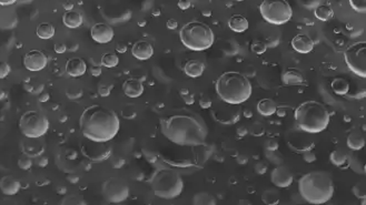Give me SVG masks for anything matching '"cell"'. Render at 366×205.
<instances>
[{
	"label": "cell",
	"mask_w": 366,
	"mask_h": 205,
	"mask_svg": "<svg viewBox=\"0 0 366 205\" xmlns=\"http://www.w3.org/2000/svg\"><path fill=\"white\" fill-rule=\"evenodd\" d=\"M300 197L314 205L328 203L334 196V183L328 172L313 171L305 174L298 182Z\"/></svg>",
	"instance_id": "277c9868"
},
{
	"label": "cell",
	"mask_w": 366,
	"mask_h": 205,
	"mask_svg": "<svg viewBox=\"0 0 366 205\" xmlns=\"http://www.w3.org/2000/svg\"><path fill=\"white\" fill-rule=\"evenodd\" d=\"M10 66L7 62L4 61H0V79L6 78L9 72H10Z\"/></svg>",
	"instance_id": "d590c367"
},
{
	"label": "cell",
	"mask_w": 366,
	"mask_h": 205,
	"mask_svg": "<svg viewBox=\"0 0 366 205\" xmlns=\"http://www.w3.org/2000/svg\"><path fill=\"white\" fill-rule=\"evenodd\" d=\"M144 84L140 81V80L135 79V78H130L127 79L125 82L122 83V91L124 93L126 94L127 97H130L132 99H136L138 97H140L142 93H144Z\"/></svg>",
	"instance_id": "d6986e66"
},
{
	"label": "cell",
	"mask_w": 366,
	"mask_h": 205,
	"mask_svg": "<svg viewBox=\"0 0 366 205\" xmlns=\"http://www.w3.org/2000/svg\"><path fill=\"white\" fill-rule=\"evenodd\" d=\"M330 88H332L333 92L338 96H345L350 91V83L344 78H335L333 81L330 82Z\"/></svg>",
	"instance_id": "83f0119b"
},
{
	"label": "cell",
	"mask_w": 366,
	"mask_h": 205,
	"mask_svg": "<svg viewBox=\"0 0 366 205\" xmlns=\"http://www.w3.org/2000/svg\"><path fill=\"white\" fill-rule=\"evenodd\" d=\"M276 110H278V104L274 101V100L265 98L262 99L260 101L257 103V111L260 114L262 117L268 118L272 117L273 114L276 113Z\"/></svg>",
	"instance_id": "603a6c76"
},
{
	"label": "cell",
	"mask_w": 366,
	"mask_h": 205,
	"mask_svg": "<svg viewBox=\"0 0 366 205\" xmlns=\"http://www.w3.org/2000/svg\"><path fill=\"white\" fill-rule=\"evenodd\" d=\"M350 4L355 11L360 13L366 12V0H350Z\"/></svg>",
	"instance_id": "836d02e7"
},
{
	"label": "cell",
	"mask_w": 366,
	"mask_h": 205,
	"mask_svg": "<svg viewBox=\"0 0 366 205\" xmlns=\"http://www.w3.org/2000/svg\"><path fill=\"white\" fill-rule=\"evenodd\" d=\"M116 50L120 53L126 52L127 51V44L125 42H118L117 46H116Z\"/></svg>",
	"instance_id": "7bdbcfd3"
},
{
	"label": "cell",
	"mask_w": 366,
	"mask_h": 205,
	"mask_svg": "<svg viewBox=\"0 0 366 205\" xmlns=\"http://www.w3.org/2000/svg\"><path fill=\"white\" fill-rule=\"evenodd\" d=\"M16 1L17 0H0V4L2 6H9V4H12Z\"/></svg>",
	"instance_id": "bcb514c9"
},
{
	"label": "cell",
	"mask_w": 366,
	"mask_h": 205,
	"mask_svg": "<svg viewBox=\"0 0 366 205\" xmlns=\"http://www.w3.org/2000/svg\"><path fill=\"white\" fill-rule=\"evenodd\" d=\"M303 159H304L305 161L308 162V163H312V162H314L315 160H316V156L314 154V152L306 151V152L303 154Z\"/></svg>",
	"instance_id": "ab89813d"
},
{
	"label": "cell",
	"mask_w": 366,
	"mask_h": 205,
	"mask_svg": "<svg viewBox=\"0 0 366 205\" xmlns=\"http://www.w3.org/2000/svg\"><path fill=\"white\" fill-rule=\"evenodd\" d=\"M166 26H167V28H168V29L174 30V29H176V28H177L178 23H177V21H176L175 19H170V20H168V21L166 22Z\"/></svg>",
	"instance_id": "f6af8a7d"
},
{
	"label": "cell",
	"mask_w": 366,
	"mask_h": 205,
	"mask_svg": "<svg viewBox=\"0 0 366 205\" xmlns=\"http://www.w3.org/2000/svg\"><path fill=\"white\" fill-rule=\"evenodd\" d=\"M250 49H252V51L256 54H263L266 52L267 47L263 41H260V40H255V41L252 42Z\"/></svg>",
	"instance_id": "d6a6232c"
},
{
	"label": "cell",
	"mask_w": 366,
	"mask_h": 205,
	"mask_svg": "<svg viewBox=\"0 0 366 205\" xmlns=\"http://www.w3.org/2000/svg\"><path fill=\"white\" fill-rule=\"evenodd\" d=\"M19 190H20V183L12 176H4L0 179V191L4 196H16Z\"/></svg>",
	"instance_id": "ffe728a7"
},
{
	"label": "cell",
	"mask_w": 366,
	"mask_h": 205,
	"mask_svg": "<svg viewBox=\"0 0 366 205\" xmlns=\"http://www.w3.org/2000/svg\"><path fill=\"white\" fill-rule=\"evenodd\" d=\"M262 199H263V202L266 204H278L280 202V198L274 191L264 192Z\"/></svg>",
	"instance_id": "1f68e13d"
},
{
	"label": "cell",
	"mask_w": 366,
	"mask_h": 205,
	"mask_svg": "<svg viewBox=\"0 0 366 205\" xmlns=\"http://www.w3.org/2000/svg\"><path fill=\"white\" fill-rule=\"evenodd\" d=\"M48 63V58L40 50H30L24 58V66L29 71L37 72L44 69Z\"/></svg>",
	"instance_id": "7c38bea8"
},
{
	"label": "cell",
	"mask_w": 366,
	"mask_h": 205,
	"mask_svg": "<svg viewBox=\"0 0 366 205\" xmlns=\"http://www.w3.org/2000/svg\"><path fill=\"white\" fill-rule=\"evenodd\" d=\"M87 70V64L82 58H72L66 63V72L70 77H80Z\"/></svg>",
	"instance_id": "44dd1931"
},
{
	"label": "cell",
	"mask_w": 366,
	"mask_h": 205,
	"mask_svg": "<svg viewBox=\"0 0 366 205\" xmlns=\"http://www.w3.org/2000/svg\"><path fill=\"white\" fill-rule=\"evenodd\" d=\"M72 7H74V3L72 1H67L65 4H64V8H65L67 11H69V10H72Z\"/></svg>",
	"instance_id": "c3c4849f"
},
{
	"label": "cell",
	"mask_w": 366,
	"mask_h": 205,
	"mask_svg": "<svg viewBox=\"0 0 366 205\" xmlns=\"http://www.w3.org/2000/svg\"><path fill=\"white\" fill-rule=\"evenodd\" d=\"M18 166L22 170H28L32 167V161L29 159H22V160H19Z\"/></svg>",
	"instance_id": "74e56055"
},
{
	"label": "cell",
	"mask_w": 366,
	"mask_h": 205,
	"mask_svg": "<svg viewBox=\"0 0 366 205\" xmlns=\"http://www.w3.org/2000/svg\"><path fill=\"white\" fill-rule=\"evenodd\" d=\"M150 186L156 197L172 200L176 199L182 194L184 189L182 177L174 170H157L152 178Z\"/></svg>",
	"instance_id": "52a82bcc"
},
{
	"label": "cell",
	"mask_w": 366,
	"mask_h": 205,
	"mask_svg": "<svg viewBox=\"0 0 366 205\" xmlns=\"http://www.w3.org/2000/svg\"><path fill=\"white\" fill-rule=\"evenodd\" d=\"M205 71V64L200 60L190 59L185 63L184 72L190 78H198Z\"/></svg>",
	"instance_id": "7402d4cb"
},
{
	"label": "cell",
	"mask_w": 366,
	"mask_h": 205,
	"mask_svg": "<svg viewBox=\"0 0 366 205\" xmlns=\"http://www.w3.org/2000/svg\"><path fill=\"white\" fill-rule=\"evenodd\" d=\"M330 160L334 166L340 168L342 170L348 169L350 166V158L346 153L338 151V150H335L330 156Z\"/></svg>",
	"instance_id": "4316f807"
},
{
	"label": "cell",
	"mask_w": 366,
	"mask_h": 205,
	"mask_svg": "<svg viewBox=\"0 0 366 205\" xmlns=\"http://www.w3.org/2000/svg\"><path fill=\"white\" fill-rule=\"evenodd\" d=\"M215 90L220 100L238 106L252 97L253 87L245 74L237 71H227L216 80Z\"/></svg>",
	"instance_id": "3957f363"
},
{
	"label": "cell",
	"mask_w": 366,
	"mask_h": 205,
	"mask_svg": "<svg viewBox=\"0 0 366 205\" xmlns=\"http://www.w3.org/2000/svg\"><path fill=\"white\" fill-rule=\"evenodd\" d=\"M294 118L298 128L310 134L323 132L330 122L328 110L323 103L315 100H308L300 103L295 109Z\"/></svg>",
	"instance_id": "5b68a950"
},
{
	"label": "cell",
	"mask_w": 366,
	"mask_h": 205,
	"mask_svg": "<svg viewBox=\"0 0 366 205\" xmlns=\"http://www.w3.org/2000/svg\"><path fill=\"white\" fill-rule=\"evenodd\" d=\"M366 43L365 41L356 42L348 47L344 52L345 62L348 69L356 76L360 78H366Z\"/></svg>",
	"instance_id": "30bf717a"
},
{
	"label": "cell",
	"mask_w": 366,
	"mask_h": 205,
	"mask_svg": "<svg viewBox=\"0 0 366 205\" xmlns=\"http://www.w3.org/2000/svg\"><path fill=\"white\" fill-rule=\"evenodd\" d=\"M132 56L138 60H148L154 56V47L146 40H140L132 48Z\"/></svg>",
	"instance_id": "e0dca14e"
},
{
	"label": "cell",
	"mask_w": 366,
	"mask_h": 205,
	"mask_svg": "<svg viewBox=\"0 0 366 205\" xmlns=\"http://www.w3.org/2000/svg\"><path fill=\"white\" fill-rule=\"evenodd\" d=\"M180 41L192 51H204L210 49L215 41V34L205 22L190 21L180 29Z\"/></svg>",
	"instance_id": "8992f818"
},
{
	"label": "cell",
	"mask_w": 366,
	"mask_h": 205,
	"mask_svg": "<svg viewBox=\"0 0 366 205\" xmlns=\"http://www.w3.org/2000/svg\"><path fill=\"white\" fill-rule=\"evenodd\" d=\"M66 51V46L64 43H56L55 44V52L56 53H64Z\"/></svg>",
	"instance_id": "ee69618b"
},
{
	"label": "cell",
	"mask_w": 366,
	"mask_h": 205,
	"mask_svg": "<svg viewBox=\"0 0 366 205\" xmlns=\"http://www.w3.org/2000/svg\"><path fill=\"white\" fill-rule=\"evenodd\" d=\"M62 22L68 28L76 29V28L80 27L82 24V16L77 11L69 10V11H66L65 13H64Z\"/></svg>",
	"instance_id": "cb8c5ba5"
},
{
	"label": "cell",
	"mask_w": 366,
	"mask_h": 205,
	"mask_svg": "<svg viewBox=\"0 0 366 205\" xmlns=\"http://www.w3.org/2000/svg\"><path fill=\"white\" fill-rule=\"evenodd\" d=\"M250 133L255 137H260L264 134V128L260 126V124H255V126L252 128Z\"/></svg>",
	"instance_id": "8d00e7d4"
},
{
	"label": "cell",
	"mask_w": 366,
	"mask_h": 205,
	"mask_svg": "<svg viewBox=\"0 0 366 205\" xmlns=\"http://www.w3.org/2000/svg\"><path fill=\"white\" fill-rule=\"evenodd\" d=\"M190 7V0H180L178 1V8L182 10H186Z\"/></svg>",
	"instance_id": "b9f144b4"
},
{
	"label": "cell",
	"mask_w": 366,
	"mask_h": 205,
	"mask_svg": "<svg viewBox=\"0 0 366 205\" xmlns=\"http://www.w3.org/2000/svg\"><path fill=\"white\" fill-rule=\"evenodd\" d=\"M118 62H120V58H118V56L116 53H112V52H108V53H105L102 54V64L104 67L106 68H114L116 67Z\"/></svg>",
	"instance_id": "4dcf8cb0"
},
{
	"label": "cell",
	"mask_w": 366,
	"mask_h": 205,
	"mask_svg": "<svg viewBox=\"0 0 366 205\" xmlns=\"http://www.w3.org/2000/svg\"><path fill=\"white\" fill-rule=\"evenodd\" d=\"M92 38L98 43H108L110 42L114 38V29L112 26L107 23H96L94 24L90 30Z\"/></svg>",
	"instance_id": "9a60e30c"
},
{
	"label": "cell",
	"mask_w": 366,
	"mask_h": 205,
	"mask_svg": "<svg viewBox=\"0 0 366 205\" xmlns=\"http://www.w3.org/2000/svg\"><path fill=\"white\" fill-rule=\"evenodd\" d=\"M220 110H215L212 114L215 116V119L222 124L225 126H230V124H235L240 121V110L234 108V104L227 103V106L222 107Z\"/></svg>",
	"instance_id": "4fadbf2b"
},
{
	"label": "cell",
	"mask_w": 366,
	"mask_h": 205,
	"mask_svg": "<svg viewBox=\"0 0 366 205\" xmlns=\"http://www.w3.org/2000/svg\"><path fill=\"white\" fill-rule=\"evenodd\" d=\"M160 131L167 140L180 147H200L206 142V123L197 114L182 111L164 117Z\"/></svg>",
	"instance_id": "6da1fadb"
},
{
	"label": "cell",
	"mask_w": 366,
	"mask_h": 205,
	"mask_svg": "<svg viewBox=\"0 0 366 205\" xmlns=\"http://www.w3.org/2000/svg\"><path fill=\"white\" fill-rule=\"evenodd\" d=\"M260 11L267 22L272 24H284L293 16V9L288 0H264Z\"/></svg>",
	"instance_id": "ba28073f"
},
{
	"label": "cell",
	"mask_w": 366,
	"mask_h": 205,
	"mask_svg": "<svg viewBox=\"0 0 366 205\" xmlns=\"http://www.w3.org/2000/svg\"><path fill=\"white\" fill-rule=\"evenodd\" d=\"M92 74L94 76H100V74L102 73V69L100 67H96V68H92Z\"/></svg>",
	"instance_id": "7dc6e473"
},
{
	"label": "cell",
	"mask_w": 366,
	"mask_h": 205,
	"mask_svg": "<svg viewBox=\"0 0 366 205\" xmlns=\"http://www.w3.org/2000/svg\"><path fill=\"white\" fill-rule=\"evenodd\" d=\"M102 194L110 202L120 203L128 198L130 190L120 179L112 178L104 183Z\"/></svg>",
	"instance_id": "8fae6325"
},
{
	"label": "cell",
	"mask_w": 366,
	"mask_h": 205,
	"mask_svg": "<svg viewBox=\"0 0 366 205\" xmlns=\"http://www.w3.org/2000/svg\"><path fill=\"white\" fill-rule=\"evenodd\" d=\"M266 149L270 150V151H276L278 149V143L275 140H270L268 142H266Z\"/></svg>",
	"instance_id": "60d3db41"
},
{
	"label": "cell",
	"mask_w": 366,
	"mask_h": 205,
	"mask_svg": "<svg viewBox=\"0 0 366 205\" xmlns=\"http://www.w3.org/2000/svg\"><path fill=\"white\" fill-rule=\"evenodd\" d=\"M49 129L48 119L40 112L30 110L24 112L19 120V130L24 137L36 139L46 134Z\"/></svg>",
	"instance_id": "9c48e42d"
},
{
	"label": "cell",
	"mask_w": 366,
	"mask_h": 205,
	"mask_svg": "<svg viewBox=\"0 0 366 205\" xmlns=\"http://www.w3.org/2000/svg\"><path fill=\"white\" fill-rule=\"evenodd\" d=\"M228 27L235 32H244L250 27L248 20L242 14H234L228 20Z\"/></svg>",
	"instance_id": "d4e9b609"
},
{
	"label": "cell",
	"mask_w": 366,
	"mask_h": 205,
	"mask_svg": "<svg viewBox=\"0 0 366 205\" xmlns=\"http://www.w3.org/2000/svg\"><path fill=\"white\" fill-rule=\"evenodd\" d=\"M212 100L208 99V98H202V99H200V106L202 109H210L212 107Z\"/></svg>",
	"instance_id": "f35d334b"
},
{
	"label": "cell",
	"mask_w": 366,
	"mask_h": 205,
	"mask_svg": "<svg viewBox=\"0 0 366 205\" xmlns=\"http://www.w3.org/2000/svg\"><path fill=\"white\" fill-rule=\"evenodd\" d=\"M270 181L275 187L284 189L288 188L294 181V176L288 168L280 166L275 168L270 174Z\"/></svg>",
	"instance_id": "5bb4252c"
},
{
	"label": "cell",
	"mask_w": 366,
	"mask_h": 205,
	"mask_svg": "<svg viewBox=\"0 0 366 205\" xmlns=\"http://www.w3.org/2000/svg\"><path fill=\"white\" fill-rule=\"evenodd\" d=\"M180 96L182 98V100H184L185 103L187 104H192L195 102V99H194V96L190 92L188 89H182L180 90Z\"/></svg>",
	"instance_id": "e575fe53"
},
{
	"label": "cell",
	"mask_w": 366,
	"mask_h": 205,
	"mask_svg": "<svg viewBox=\"0 0 366 205\" xmlns=\"http://www.w3.org/2000/svg\"><path fill=\"white\" fill-rule=\"evenodd\" d=\"M292 47L298 51V53L302 54H306L313 51L314 49V41L312 40V38H310L308 34L304 33H300L296 34V36L292 39Z\"/></svg>",
	"instance_id": "2e32d148"
},
{
	"label": "cell",
	"mask_w": 366,
	"mask_h": 205,
	"mask_svg": "<svg viewBox=\"0 0 366 205\" xmlns=\"http://www.w3.org/2000/svg\"><path fill=\"white\" fill-rule=\"evenodd\" d=\"M235 1H244V0H235Z\"/></svg>",
	"instance_id": "681fc988"
},
{
	"label": "cell",
	"mask_w": 366,
	"mask_h": 205,
	"mask_svg": "<svg viewBox=\"0 0 366 205\" xmlns=\"http://www.w3.org/2000/svg\"><path fill=\"white\" fill-rule=\"evenodd\" d=\"M334 16V10L328 4H320L315 9V17L320 21H328Z\"/></svg>",
	"instance_id": "f1b7e54d"
},
{
	"label": "cell",
	"mask_w": 366,
	"mask_h": 205,
	"mask_svg": "<svg viewBox=\"0 0 366 205\" xmlns=\"http://www.w3.org/2000/svg\"><path fill=\"white\" fill-rule=\"evenodd\" d=\"M79 128L89 141L106 143L120 132V121L114 110L95 104L84 110L79 119Z\"/></svg>",
	"instance_id": "7a4b0ae2"
},
{
	"label": "cell",
	"mask_w": 366,
	"mask_h": 205,
	"mask_svg": "<svg viewBox=\"0 0 366 205\" xmlns=\"http://www.w3.org/2000/svg\"><path fill=\"white\" fill-rule=\"evenodd\" d=\"M280 79L284 86H300L305 83L304 74L296 68H288L284 70Z\"/></svg>",
	"instance_id": "ac0fdd59"
},
{
	"label": "cell",
	"mask_w": 366,
	"mask_h": 205,
	"mask_svg": "<svg viewBox=\"0 0 366 205\" xmlns=\"http://www.w3.org/2000/svg\"><path fill=\"white\" fill-rule=\"evenodd\" d=\"M346 143H348V147L350 150L358 151V150H362L365 146V138L360 132H350L348 134V140H346Z\"/></svg>",
	"instance_id": "484cf974"
},
{
	"label": "cell",
	"mask_w": 366,
	"mask_h": 205,
	"mask_svg": "<svg viewBox=\"0 0 366 205\" xmlns=\"http://www.w3.org/2000/svg\"><path fill=\"white\" fill-rule=\"evenodd\" d=\"M36 33L40 39H50L55 34V27L49 22H42L37 27Z\"/></svg>",
	"instance_id": "f546056e"
}]
</instances>
